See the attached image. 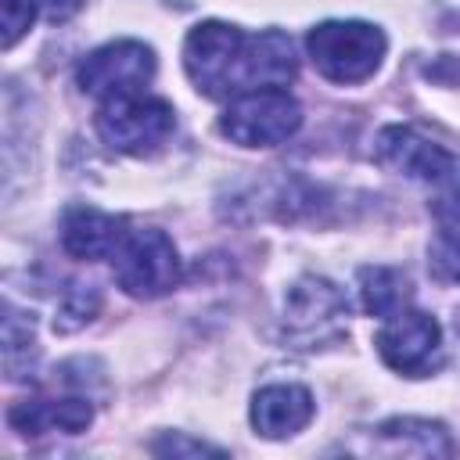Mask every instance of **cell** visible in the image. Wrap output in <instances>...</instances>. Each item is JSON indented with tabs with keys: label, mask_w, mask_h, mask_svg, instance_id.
<instances>
[{
	"label": "cell",
	"mask_w": 460,
	"mask_h": 460,
	"mask_svg": "<svg viewBox=\"0 0 460 460\" xmlns=\"http://www.w3.org/2000/svg\"><path fill=\"white\" fill-rule=\"evenodd\" d=\"M183 68L205 97H237L259 90L255 36L226 22H201L183 40Z\"/></svg>",
	"instance_id": "cell-1"
},
{
	"label": "cell",
	"mask_w": 460,
	"mask_h": 460,
	"mask_svg": "<svg viewBox=\"0 0 460 460\" xmlns=\"http://www.w3.org/2000/svg\"><path fill=\"white\" fill-rule=\"evenodd\" d=\"M305 50L323 79L352 86L377 72L388 40L370 22H320L305 32Z\"/></svg>",
	"instance_id": "cell-2"
},
{
	"label": "cell",
	"mask_w": 460,
	"mask_h": 460,
	"mask_svg": "<svg viewBox=\"0 0 460 460\" xmlns=\"http://www.w3.org/2000/svg\"><path fill=\"white\" fill-rule=\"evenodd\" d=\"M176 129V111L169 101L162 97H144V93H129V97H111L104 101V108L97 111V133L108 147L122 151V155H155Z\"/></svg>",
	"instance_id": "cell-3"
},
{
	"label": "cell",
	"mask_w": 460,
	"mask_h": 460,
	"mask_svg": "<svg viewBox=\"0 0 460 460\" xmlns=\"http://www.w3.org/2000/svg\"><path fill=\"white\" fill-rule=\"evenodd\" d=\"M111 270H115L119 288L133 298H158L172 291L183 277L176 244L155 226L126 230L122 244L111 255Z\"/></svg>",
	"instance_id": "cell-4"
},
{
	"label": "cell",
	"mask_w": 460,
	"mask_h": 460,
	"mask_svg": "<svg viewBox=\"0 0 460 460\" xmlns=\"http://www.w3.org/2000/svg\"><path fill=\"white\" fill-rule=\"evenodd\" d=\"M302 108L288 90H248L237 93L219 115V133L241 147H273L295 137Z\"/></svg>",
	"instance_id": "cell-5"
},
{
	"label": "cell",
	"mask_w": 460,
	"mask_h": 460,
	"mask_svg": "<svg viewBox=\"0 0 460 460\" xmlns=\"http://www.w3.org/2000/svg\"><path fill=\"white\" fill-rule=\"evenodd\" d=\"M349 302L327 277H302L284 298V334L295 349H316L345 334Z\"/></svg>",
	"instance_id": "cell-6"
},
{
	"label": "cell",
	"mask_w": 460,
	"mask_h": 460,
	"mask_svg": "<svg viewBox=\"0 0 460 460\" xmlns=\"http://www.w3.org/2000/svg\"><path fill=\"white\" fill-rule=\"evenodd\" d=\"M151 79H155V50L140 40H115L108 47H97L75 68L79 90L104 101L144 93Z\"/></svg>",
	"instance_id": "cell-7"
},
{
	"label": "cell",
	"mask_w": 460,
	"mask_h": 460,
	"mask_svg": "<svg viewBox=\"0 0 460 460\" xmlns=\"http://www.w3.org/2000/svg\"><path fill=\"white\" fill-rule=\"evenodd\" d=\"M374 345L395 374L424 377L442 359V327L435 316H428L420 309H402L385 320Z\"/></svg>",
	"instance_id": "cell-8"
},
{
	"label": "cell",
	"mask_w": 460,
	"mask_h": 460,
	"mask_svg": "<svg viewBox=\"0 0 460 460\" xmlns=\"http://www.w3.org/2000/svg\"><path fill=\"white\" fill-rule=\"evenodd\" d=\"M374 158L388 172L424 180V183H435V187H446V183L460 180V158L449 155L442 144L420 137L410 126H385L374 140Z\"/></svg>",
	"instance_id": "cell-9"
},
{
	"label": "cell",
	"mask_w": 460,
	"mask_h": 460,
	"mask_svg": "<svg viewBox=\"0 0 460 460\" xmlns=\"http://www.w3.org/2000/svg\"><path fill=\"white\" fill-rule=\"evenodd\" d=\"M453 438L446 424L420 417H392L374 428L370 446H356L352 453H385V456H453Z\"/></svg>",
	"instance_id": "cell-10"
},
{
	"label": "cell",
	"mask_w": 460,
	"mask_h": 460,
	"mask_svg": "<svg viewBox=\"0 0 460 460\" xmlns=\"http://www.w3.org/2000/svg\"><path fill=\"white\" fill-rule=\"evenodd\" d=\"M252 428L262 438L298 435L313 420V395L302 385H266L252 395Z\"/></svg>",
	"instance_id": "cell-11"
},
{
	"label": "cell",
	"mask_w": 460,
	"mask_h": 460,
	"mask_svg": "<svg viewBox=\"0 0 460 460\" xmlns=\"http://www.w3.org/2000/svg\"><path fill=\"white\" fill-rule=\"evenodd\" d=\"M126 237V223L101 208H68L61 219V248L72 259H111Z\"/></svg>",
	"instance_id": "cell-12"
},
{
	"label": "cell",
	"mask_w": 460,
	"mask_h": 460,
	"mask_svg": "<svg viewBox=\"0 0 460 460\" xmlns=\"http://www.w3.org/2000/svg\"><path fill=\"white\" fill-rule=\"evenodd\" d=\"M11 428L22 435H43V431H86L93 420V406L86 399H25L11 406L7 413Z\"/></svg>",
	"instance_id": "cell-13"
},
{
	"label": "cell",
	"mask_w": 460,
	"mask_h": 460,
	"mask_svg": "<svg viewBox=\"0 0 460 460\" xmlns=\"http://www.w3.org/2000/svg\"><path fill=\"white\" fill-rule=\"evenodd\" d=\"M359 298L370 316L388 320L406 309L410 288H406V277L392 266H363L359 270Z\"/></svg>",
	"instance_id": "cell-14"
},
{
	"label": "cell",
	"mask_w": 460,
	"mask_h": 460,
	"mask_svg": "<svg viewBox=\"0 0 460 460\" xmlns=\"http://www.w3.org/2000/svg\"><path fill=\"white\" fill-rule=\"evenodd\" d=\"M101 309V295L90 288V284H72L58 305V316H54V331L68 334V331H79L83 323H90Z\"/></svg>",
	"instance_id": "cell-15"
},
{
	"label": "cell",
	"mask_w": 460,
	"mask_h": 460,
	"mask_svg": "<svg viewBox=\"0 0 460 460\" xmlns=\"http://www.w3.org/2000/svg\"><path fill=\"white\" fill-rule=\"evenodd\" d=\"M431 270L446 280H460V223L438 226V237L431 241Z\"/></svg>",
	"instance_id": "cell-16"
},
{
	"label": "cell",
	"mask_w": 460,
	"mask_h": 460,
	"mask_svg": "<svg viewBox=\"0 0 460 460\" xmlns=\"http://www.w3.org/2000/svg\"><path fill=\"white\" fill-rule=\"evenodd\" d=\"M36 7L40 0H0V11H4V50H11L32 25L36 18Z\"/></svg>",
	"instance_id": "cell-17"
},
{
	"label": "cell",
	"mask_w": 460,
	"mask_h": 460,
	"mask_svg": "<svg viewBox=\"0 0 460 460\" xmlns=\"http://www.w3.org/2000/svg\"><path fill=\"white\" fill-rule=\"evenodd\" d=\"M151 453H162V456H180V453L205 456V453H216V456H219V449H212V446H205V442H194V438H183V435H165V438H158V442L151 446Z\"/></svg>",
	"instance_id": "cell-18"
},
{
	"label": "cell",
	"mask_w": 460,
	"mask_h": 460,
	"mask_svg": "<svg viewBox=\"0 0 460 460\" xmlns=\"http://www.w3.org/2000/svg\"><path fill=\"white\" fill-rule=\"evenodd\" d=\"M83 4H86V0H40L47 22H68Z\"/></svg>",
	"instance_id": "cell-19"
}]
</instances>
